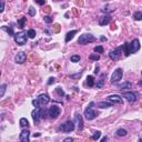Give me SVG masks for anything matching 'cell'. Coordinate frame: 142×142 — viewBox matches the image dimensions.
I'll list each match as a JSON object with an SVG mask.
<instances>
[{
	"label": "cell",
	"mask_w": 142,
	"mask_h": 142,
	"mask_svg": "<svg viewBox=\"0 0 142 142\" xmlns=\"http://www.w3.org/2000/svg\"><path fill=\"white\" fill-rule=\"evenodd\" d=\"M31 116H32L33 121L36 122V123H38V122L40 121V118H41V108H36L32 111Z\"/></svg>",
	"instance_id": "7c38bea8"
},
{
	"label": "cell",
	"mask_w": 142,
	"mask_h": 142,
	"mask_svg": "<svg viewBox=\"0 0 142 142\" xmlns=\"http://www.w3.org/2000/svg\"><path fill=\"white\" fill-rule=\"evenodd\" d=\"M100 137H101V132L100 131H97V132H95V134H93V135H92V139H93V140H98Z\"/></svg>",
	"instance_id": "e575fe53"
},
{
	"label": "cell",
	"mask_w": 142,
	"mask_h": 142,
	"mask_svg": "<svg viewBox=\"0 0 142 142\" xmlns=\"http://www.w3.org/2000/svg\"><path fill=\"white\" fill-rule=\"evenodd\" d=\"M13 37H15V41H16L17 45L24 46L27 43V33L24 31L18 32V33H16Z\"/></svg>",
	"instance_id": "3957f363"
},
{
	"label": "cell",
	"mask_w": 142,
	"mask_h": 142,
	"mask_svg": "<svg viewBox=\"0 0 142 142\" xmlns=\"http://www.w3.org/2000/svg\"><path fill=\"white\" fill-rule=\"evenodd\" d=\"M26 21H27L26 17H21V18L19 19V20H18V24L20 26V28H24V22H26Z\"/></svg>",
	"instance_id": "484cf974"
},
{
	"label": "cell",
	"mask_w": 142,
	"mask_h": 142,
	"mask_svg": "<svg viewBox=\"0 0 142 142\" xmlns=\"http://www.w3.org/2000/svg\"><path fill=\"white\" fill-rule=\"evenodd\" d=\"M82 72H83V71H80L79 73H77V74H71V78H73V79H77V78H79V77H81L82 76Z\"/></svg>",
	"instance_id": "8d00e7d4"
},
{
	"label": "cell",
	"mask_w": 142,
	"mask_h": 142,
	"mask_svg": "<svg viewBox=\"0 0 142 142\" xmlns=\"http://www.w3.org/2000/svg\"><path fill=\"white\" fill-rule=\"evenodd\" d=\"M139 142H142V141H141V139H139Z\"/></svg>",
	"instance_id": "7dc6e473"
},
{
	"label": "cell",
	"mask_w": 142,
	"mask_h": 142,
	"mask_svg": "<svg viewBox=\"0 0 142 142\" xmlns=\"http://www.w3.org/2000/svg\"><path fill=\"white\" fill-rule=\"evenodd\" d=\"M37 3H38V5H40V6L46 5V0H42V1H37Z\"/></svg>",
	"instance_id": "b9f144b4"
},
{
	"label": "cell",
	"mask_w": 142,
	"mask_h": 142,
	"mask_svg": "<svg viewBox=\"0 0 142 142\" xmlns=\"http://www.w3.org/2000/svg\"><path fill=\"white\" fill-rule=\"evenodd\" d=\"M74 122H76V124L78 126V129L79 130L83 129V120H82V116L79 112H77L76 114H74Z\"/></svg>",
	"instance_id": "30bf717a"
},
{
	"label": "cell",
	"mask_w": 142,
	"mask_h": 142,
	"mask_svg": "<svg viewBox=\"0 0 142 142\" xmlns=\"http://www.w3.org/2000/svg\"><path fill=\"white\" fill-rule=\"evenodd\" d=\"M29 15H30L31 17L36 16V9L32 8V7H30V8H29Z\"/></svg>",
	"instance_id": "d590c367"
},
{
	"label": "cell",
	"mask_w": 142,
	"mask_h": 142,
	"mask_svg": "<svg viewBox=\"0 0 142 142\" xmlns=\"http://www.w3.org/2000/svg\"><path fill=\"white\" fill-rule=\"evenodd\" d=\"M74 128H76V126H74V122L71 121V120H69V121H66L63 124H61L60 126H59V130L62 132H71L73 131Z\"/></svg>",
	"instance_id": "277c9868"
},
{
	"label": "cell",
	"mask_w": 142,
	"mask_h": 142,
	"mask_svg": "<svg viewBox=\"0 0 142 142\" xmlns=\"http://www.w3.org/2000/svg\"><path fill=\"white\" fill-rule=\"evenodd\" d=\"M122 74H123V71H122L121 68L116 69L114 72L112 73V76H111V82H112V83H117V82H119L120 80L122 79Z\"/></svg>",
	"instance_id": "5b68a950"
},
{
	"label": "cell",
	"mask_w": 142,
	"mask_h": 142,
	"mask_svg": "<svg viewBox=\"0 0 142 142\" xmlns=\"http://www.w3.org/2000/svg\"><path fill=\"white\" fill-rule=\"evenodd\" d=\"M27 59V55L24 52H22V51H20V52H18L16 55V57H15V61H16V63H19V64H22V63L26 61Z\"/></svg>",
	"instance_id": "8fae6325"
},
{
	"label": "cell",
	"mask_w": 142,
	"mask_h": 142,
	"mask_svg": "<svg viewBox=\"0 0 142 142\" xmlns=\"http://www.w3.org/2000/svg\"><path fill=\"white\" fill-rule=\"evenodd\" d=\"M29 138H30V131L29 130H22L20 133V140L21 142H29Z\"/></svg>",
	"instance_id": "9a60e30c"
},
{
	"label": "cell",
	"mask_w": 142,
	"mask_h": 142,
	"mask_svg": "<svg viewBox=\"0 0 142 142\" xmlns=\"http://www.w3.org/2000/svg\"><path fill=\"white\" fill-rule=\"evenodd\" d=\"M129 53H135L137 51H139L140 49V41L139 39H133L131 41V43H129Z\"/></svg>",
	"instance_id": "8992f818"
},
{
	"label": "cell",
	"mask_w": 142,
	"mask_h": 142,
	"mask_svg": "<svg viewBox=\"0 0 142 142\" xmlns=\"http://www.w3.org/2000/svg\"><path fill=\"white\" fill-rule=\"evenodd\" d=\"M93 105H95V102H90L89 105L84 110V117L87 120H93V119L97 118L98 112L93 110Z\"/></svg>",
	"instance_id": "6da1fadb"
},
{
	"label": "cell",
	"mask_w": 142,
	"mask_h": 142,
	"mask_svg": "<svg viewBox=\"0 0 142 142\" xmlns=\"http://www.w3.org/2000/svg\"><path fill=\"white\" fill-rule=\"evenodd\" d=\"M43 20H45L46 24H51V22L53 21V18L52 17H50V16H45L43 17Z\"/></svg>",
	"instance_id": "1f68e13d"
},
{
	"label": "cell",
	"mask_w": 142,
	"mask_h": 142,
	"mask_svg": "<svg viewBox=\"0 0 142 142\" xmlns=\"http://www.w3.org/2000/svg\"><path fill=\"white\" fill-rule=\"evenodd\" d=\"M49 101H50V98H49L48 95H40L39 97L37 98V102H38L40 108L43 107V105H46L47 103H49Z\"/></svg>",
	"instance_id": "ba28073f"
},
{
	"label": "cell",
	"mask_w": 142,
	"mask_h": 142,
	"mask_svg": "<svg viewBox=\"0 0 142 142\" xmlns=\"http://www.w3.org/2000/svg\"><path fill=\"white\" fill-rule=\"evenodd\" d=\"M87 83L89 87H93V86H95V79H93V77L92 76L87 77Z\"/></svg>",
	"instance_id": "7402d4cb"
},
{
	"label": "cell",
	"mask_w": 142,
	"mask_h": 142,
	"mask_svg": "<svg viewBox=\"0 0 142 142\" xmlns=\"http://www.w3.org/2000/svg\"><path fill=\"white\" fill-rule=\"evenodd\" d=\"M27 36H28L29 38H31V39H33V38L36 37V31H34L33 29H30L29 31L27 32Z\"/></svg>",
	"instance_id": "83f0119b"
},
{
	"label": "cell",
	"mask_w": 142,
	"mask_h": 142,
	"mask_svg": "<svg viewBox=\"0 0 142 142\" xmlns=\"http://www.w3.org/2000/svg\"><path fill=\"white\" fill-rule=\"evenodd\" d=\"M55 78H50V79H49V81H48V84L50 86V84L55 83Z\"/></svg>",
	"instance_id": "f35d334b"
},
{
	"label": "cell",
	"mask_w": 142,
	"mask_h": 142,
	"mask_svg": "<svg viewBox=\"0 0 142 142\" xmlns=\"http://www.w3.org/2000/svg\"><path fill=\"white\" fill-rule=\"evenodd\" d=\"M60 108H59L58 105H52V107H50V109L48 110V114L50 116V118L52 119H57L59 116H60Z\"/></svg>",
	"instance_id": "52a82bcc"
},
{
	"label": "cell",
	"mask_w": 142,
	"mask_h": 142,
	"mask_svg": "<svg viewBox=\"0 0 142 142\" xmlns=\"http://www.w3.org/2000/svg\"><path fill=\"white\" fill-rule=\"evenodd\" d=\"M98 107L99 108H110V107H112V104L111 103H108V102H104V101H102V102H99L98 103Z\"/></svg>",
	"instance_id": "603a6c76"
},
{
	"label": "cell",
	"mask_w": 142,
	"mask_h": 142,
	"mask_svg": "<svg viewBox=\"0 0 142 142\" xmlns=\"http://www.w3.org/2000/svg\"><path fill=\"white\" fill-rule=\"evenodd\" d=\"M1 29L8 32V33H9V36H15V33H13L12 28H8V27H6V26H2V27H1Z\"/></svg>",
	"instance_id": "d4e9b609"
},
{
	"label": "cell",
	"mask_w": 142,
	"mask_h": 142,
	"mask_svg": "<svg viewBox=\"0 0 142 142\" xmlns=\"http://www.w3.org/2000/svg\"><path fill=\"white\" fill-rule=\"evenodd\" d=\"M105 77H107V74L105 73H102L100 77V79H99V81H98L97 83V88L98 89H100V88L103 87V84H104V81H105Z\"/></svg>",
	"instance_id": "e0dca14e"
},
{
	"label": "cell",
	"mask_w": 142,
	"mask_h": 142,
	"mask_svg": "<svg viewBox=\"0 0 142 142\" xmlns=\"http://www.w3.org/2000/svg\"><path fill=\"white\" fill-rule=\"evenodd\" d=\"M129 43H128V42H124V45L122 46L121 47V49H123V52H124V55H126V57H129L130 55V53H129Z\"/></svg>",
	"instance_id": "d6986e66"
},
{
	"label": "cell",
	"mask_w": 142,
	"mask_h": 142,
	"mask_svg": "<svg viewBox=\"0 0 142 142\" xmlns=\"http://www.w3.org/2000/svg\"><path fill=\"white\" fill-rule=\"evenodd\" d=\"M100 142H108V138L107 137H104V138H102V140H101Z\"/></svg>",
	"instance_id": "7bdbcfd3"
},
{
	"label": "cell",
	"mask_w": 142,
	"mask_h": 142,
	"mask_svg": "<svg viewBox=\"0 0 142 142\" xmlns=\"http://www.w3.org/2000/svg\"><path fill=\"white\" fill-rule=\"evenodd\" d=\"M95 52H98V53H103V47L102 46H97V47H95Z\"/></svg>",
	"instance_id": "d6a6232c"
},
{
	"label": "cell",
	"mask_w": 142,
	"mask_h": 142,
	"mask_svg": "<svg viewBox=\"0 0 142 142\" xmlns=\"http://www.w3.org/2000/svg\"><path fill=\"white\" fill-rule=\"evenodd\" d=\"M133 18L135 19V20H141V19H142V12H141V11H138V12H135L133 15Z\"/></svg>",
	"instance_id": "f546056e"
},
{
	"label": "cell",
	"mask_w": 142,
	"mask_h": 142,
	"mask_svg": "<svg viewBox=\"0 0 142 142\" xmlns=\"http://www.w3.org/2000/svg\"><path fill=\"white\" fill-rule=\"evenodd\" d=\"M6 89H7V84H1L0 86V97H2L5 95Z\"/></svg>",
	"instance_id": "f1b7e54d"
},
{
	"label": "cell",
	"mask_w": 142,
	"mask_h": 142,
	"mask_svg": "<svg viewBox=\"0 0 142 142\" xmlns=\"http://www.w3.org/2000/svg\"><path fill=\"white\" fill-rule=\"evenodd\" d=\"M32 104H33L36 108H40L39 104H38V102H37V100H32Z\"/></svg>",
	"instance_id": "60d3db41"
},
{
	"label": "cell",
	"mask_w": 142,
	"mask_h": 142,
	"mask_svg": "<svg viewBox=\"0 0 142 142\" xmlns=\"http://www.w3.org/2000/svg\"><path fill=\"white\" fill-rule=\"evenodd\" d=\"M101 40H102V41H105V40H107V39H105L104 37H101Z\"/></svg>",
	"instance_id": "bcb514c9"
},
{
	"label": "cell",
	"mask_w": 142,
	"mask_h": 142,
	"mask_svg": "<svg viewBox=\"0 0 142 142\" xmlns=\"http://www.w3.org/2000/svg\"><path fill=\"white\" fill-rule=\"evenodd\" d=\"M89 59H90V60L98 61V60H100V55H98V53H93V55H89Z\"/></svg>",
	"instance_id": "4316f807"
},
{
	"label": "cell",
	"mask_w": 142,
	"mask_h": 142,
	"mask_svg": "<svg viewBox=\"0 0 142 142\" xmlns=\"http://www.w3.org/2000/svg\"><path fill=\"white\" fill-rule=\"evenodd\" d=\"M63 142H73V139L72 138H66V139L63 140Z\"/></svg>",
	"instance_id": "ab89813d"
},
{
	"label": "cell",
	"mask_w": 142,
	"mask_h": 142,
	"mask_svg": "<svg viewBox=\"0 0 142 142\" xmlns=\"http://www.w3.org/2000/svg\"><path fill=\"white\" fill-rule=\"evenodd\" d=\"M99 72V66H97L95 67V73H98Z\"/></svg>",
	"instance_id": "ee69618b"
},
{
	"label": "cell",
	"mask_w": 142,
	"mask_h": 142,
	"mask_svg": "<svg viewBox=\"0 0 142 142\" xmlns=\"http://www.w3.org/2000/svg\"><path fill=\"white\" fill-rule=\"evenodd\" d=\"M5 10V1H0V13Z\"/></svg>",
	"instance_id": "74e56055"
},
{
	"label": "cell",
	"mask_w": 142,
	"mask_h": 142,
	"mask_svg": "<svg viewBox=\"0 0 142 142\" xmlns=\"http://www.w3.org/2000/svg\"><path fill=\"white\" fill-rule=\"evenodd\" d=\"M110 21H111V17L109 15H107V16H103L99 19V24L100 26H107Z\"/></svg>",
	"instance_id": "2e32d148"
},
{
	"label": "cell",
	"mask_w": 142,
	"mask_h": 142,
	"mask_svg": "<svg viewBox=\"0 0 142 142\" xmlns=\"http://www.w3.org/2000/svg\"><path fill=\"white\" fill-rule=\"evenodd\" d=\"M55 92H57V93H58V95H60V97H63V95H64V91H63V90L61 89L60 87L55 88Z\"/></svg>",
	"instance_id": "836d02e7"
},
{
	"label": "cell",
	"mask_w": 142,
	"mask_h": 142,
	"mask_svg": "<svg viewBox=\"0 0 142 142\" xmlns=\"http://www.w3.org/2000/svg\"><path fill=\"white\" fill-rule=\"evenodd\" d=\"M132 84L130 82H124V83L119 86V90H124V89H131Z\"/></svg>",
	"instance_id": "ffe728a7"
},
{
	"label": "cell",
	"mask_w": 142,
	"mask_h": 142,
	"mask_svg": "<svg viewBox=\"0 0 142 142\" xmlns=\"http://www.w3.org/2000/svg\"><path fill=\"white\" fill-rule=\"evenodd\" d=\"M76 33H77V30H72V31L68 32V33H67V36H66V42L70 41V40L74 37V34H76Z\"/></svg>",
	"instance_id": "ac0fdd59"
},
{
	"label": "cell",
	"mask_w": 142,
	"mask_h": 142,
	"mask_svg": "<svg viewBox=\"0 0 142 142\" xmlns=\"http://www.w3.org/2000/svg\"><path fill=\"white\" fill-rule=\"evenodd\" d=\"M95 40V38L92 36V34L90 33H83L81 34L79 37V39H78V42H79L80 45L84 46V45H88V43H90V42H93Z\"/></svg>",
	"instance_id": "7a4b0ae2"
},
{
	"label": "cell",
	"mask_w": 142,
	"mask_h": 142,
	"mask_svg": "<svg viewBox=\"0 0 142 142\" xmlns=\"http://www.w3.org/2000/svg\"><path fill=\"white\" fill-rule=\"evenodd\" d=\"M126 133H128V132L124 129H119L118 131H117V135H118V137H126Z\"/></svg>",
	"instance_id": "cb8c5ba5"
},
{
	"label": "cell",
	"mask_w": 142,
	"mask_h": 142,
	"mask_svg": "<svg viewBox=\"0 0 142 142\" xmlns=\"http://www.w3.org/2000/svg\"><path fill=\"white\" fill-rule=\"evenodd\" d=\"M40 135H41L40 133H34V134H33V137H34V138H36V137H40Z\"/></svg>",
	"instance_id": "f6af8a7d"
},
{
	"label": "cell",
	"mask_w": 142,
	"mask_h": 142,
	"mask_svg": "<svg viewBox=\"0 0 142 142\" xmlns=\"http://www.w3.org/2000/svg\"><path fill=\"white\" fill-rule=\"evenodd\" d=\"M120 55H121V48H118V49L111 51V52L109 53V57H110V59H112L113 61L119 60V59H120Z\"/></svg>",
	"instance_id": "4fadbf2b"
},
{
	"label": "cell",
	"mask_w": 142,
	"mask_h": 142,
	"mask_svg": "<svg viewBox=\"0 0 142 142\" xmlns=\"http://www.w3.org/2000/svg\"><path fill=\"white\" fill-rule=\"evenodd\" d=\"M70 60H71V62H79L80 61V55H72V57L70 58Z\"/></svg>",
	"instance_id": "4dcf8cb0"
},
{
	"label": "cell",
	"mask_w": 142,
	"mask_h": 142,
	"mask_svg": "<svg viewBox=\"0 0 142 142\" xmlns=\"http://www.w3.org/2000/svg\"><path fill=\"white\" fill-rule=\"evenodd\" d=\"M19 123H20V126H22V128H28L29 126V122H28V120L26 118H21Z\"/></svg>",
	"instance_id": "44dd1931"
},
{
	"label": "cell",
	"mask_w": 142,
	"mask_h": 142,
	"mask_svg": "<svg viewBox=\"0 0 142 142\" xmlns=\"http://www.w3.org/2000/svg\"><path fill=\"white\" fill-rule=\"evenodd\" d=\"M123 98L129 103H134L135 101H137V95H135L134 92H124Z\"/></svg>",
	"instance_id": "9c48e42d"
},
{
	"label": "cell",
	"mask_w": 142,
	"mask_h": 142,
	"mask_svg": "<svg viewBox=\"0 0 142 142\" xmlns=\"http://www.w3.org/2000/svg\"><path fill=\"white\" fill-rule=\"evenodd\" d=\"M108 100L110 101V102H112V103H119V104H121V103H123V100H122V98L120 97V95H110V97H108Z\"/></svg>",
	"instance_id": "5bb4252c"
}]
</instances>
